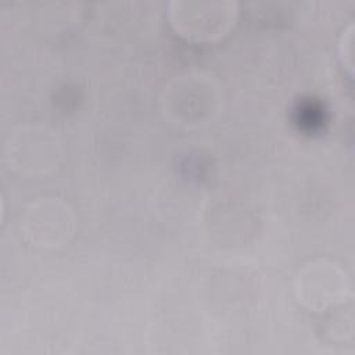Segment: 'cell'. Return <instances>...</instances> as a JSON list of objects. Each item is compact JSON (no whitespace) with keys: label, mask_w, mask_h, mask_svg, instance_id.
<instances>
[{"label":"cell","mask_w":355,"mask_h":355,"mask_svg":"<svg viewBox=\"0 0 355 355\" xmlns=\"http://www.w3.org/2000/svg\"><path fill=\"white\" fill-rule=\"evenodd\" d=\"M47 139H50V136L47 135V133H44V135H42L40 137H39V140H37V143H36V146L33 147V153L35 154H39L40 155V153H39V150H37V147H39V144H42V143H44ZM31 151H32V147H29V151H26V153H24L22 155H24V161H22V165L24 166H31V162H32V155H31Z\"/></svg>","instance_id":"2"},{"label":"cell","mask_w":355,"mask_h":355,"mask_svg":"<svg viewBox=\"0 0 355 355\" xmlns=\"http://www.w3.org/2000/svg\"><path fill=\"white\" fill-rule=\"evenodd\" d=\"M234 3H172L171 19L176 31L187 37L209 40L225 33L234 21Z\"/></svg>","instance_id":"1"}]
</instances>
